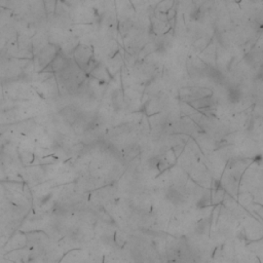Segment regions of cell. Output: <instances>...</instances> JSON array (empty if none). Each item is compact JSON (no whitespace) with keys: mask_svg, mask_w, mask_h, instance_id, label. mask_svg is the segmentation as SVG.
Returning <instances> with one entry per match:
<instances>
[{"mask_svg":"<svg viewBox=\"0 0 263 263\" xmlns=\"http://www.w3.org/2000/svg\"><path fill=\"white\" fill-rule=\"evenodd\" d=\"M73 59L74 62L84 71L89 69V67L91 66V63L93 61V50L89 46L79 44L75 48L73 52Z\"/></svg>","mask_w":263,"mask_h":263,"instance_id":"obj_1","label":"cell"},{"mask_svg":"<svg viewBox=\"0 0 263 263\" xmlns=\"http://www.w3.org/2000/svg\"><path fill=\"white\" fill-rule=\"evenodd\" d=\"M208 96H212V92L209 89L200 88V86H188V88L181 89L179 91L180 99L187 103Z\"/></svg>","mask_w":263,"mask_h":263,"instance_id":"obj_2","label":"cell"},{"mask_svg":"<svg viewBox=\"0 0 263 263\" xmlns=\"http://www.w3.org/2000/svg\"><path fill=\"white\" fill-rule=\"evenodd\" d=\"M69 63L70 62L68 60V58L64 53L59 52L56 55V57L52 60V62L43 69V71H50V72H57V73H59V72L64 70L69 65Z\"/></svg>","mask_w":263,"mask_h":263,"instance_id":"obj_3","label":"cell"},{"mask_svg":"<svg viewBox=\"0 0 263 263\" xmlns=\"http://www.w3.org/2000/svg\"><path fill=\"white\" fill-rule=\"evenodd\" d=\"M59 53V49H57V48L53 44H48L44 46L39 53V63L42 68H45L48 65L52 62V60L56 57L57 53Z\"/></svg>","mask_w":263,"mask_h":263,"instance_id":"obj_4","label":"cell"}]
</instances>
